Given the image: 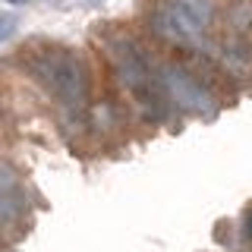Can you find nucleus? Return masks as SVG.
Wrapping results in <instances>:
<instances>
[{
    "label": "nucleus",
    "mask_w": 252,
    "mask_h": 252,
    "mask_svg": "<svg viewBox=\"0 0 252 252\" xmlns=\"http://www.w3.org/2000/svg\"><path fill=\"white\" fill-rule=\"evenodd\" d=\"M94 3H98V0H94Z\"/></svg>",
    "instance_id": "423d86ee"
},
{
    "label": "nucleus",
    "mask_w": 252,
    "mask_h": 252,
    "mask_svg": "<svg viewBox=\"0 0 252 252\" xmlns=\"http://www.w3.org/2000/svg\"><path fill=\"white\" fill-rule=\"evenodd\" d=\"M243 233H246V240L252 243V205L246 208V215H243Z\"/></svg>",
    "instance_id": "20e7f679"
},
{
    "label": "nucleus",
    "mask_w": 252,
    "mask_h": 252,
    "mask_svg": "<svg viewBox=\"0 0 252 252\" xmlns=\"http://www.w3.org/2000/svg\"><path fill=\"white\" fill-rule=\"evenodd\" d=\"M94 41H98L104 60L110 63V73L123 85V92L139 104V110L152 123H164L173 114L167 94L158 79V47L142 44V38L132 29L117 26V22H101L94 26Z\"/></svg>",
    "instance_id": "f257e3e1"
},
{
    "label": "nucleus",
    "mask_w": 252,
    "mask_h": 252,
    "mask_svg": "<svg viewBox=\"0 0 252 252\" xmlns=\"http://www.w3.org/2000/svg\"><path fill=\"white\" fill-rule=\"evenodd\" d=\"M22 73H29L41 89L51 94L69 117H82L89 110V69H85L82 54L73 51L69 44L35 38L16 54Z\"/></svg>",
    "instance_id": "f03ea898"
},
{
    "label": "nucleus",
    "mask_w": 252,
    "mask_h": 252,
    "mask_svg": "<svg viewBox=\"0 0 252 252\" xmlns=\"http://www.w3.org/2000/svg\"><path fill=\"white\" fill-rule=\"evenodd\" d=\"M6 3H29V0H6Z\"/></svg>",
    "instance_id": "39448f33"
},
{
    "label": "nucleus",
    "mask_w": 252,
    "mask_h": 252,
    "mask_svg": "<svg viewBox=\"0 0 252 252\" xmlns=\"http://www.w3.org/2000/svg\"><path fill=\"white\" fill-rule=\"evenodd\" d=\"M16 29H19V19L10 13H0V41H10L16 35Z\"/></svg>",
    "instance_id": "7ed1b4c3"
}]
</instances>
